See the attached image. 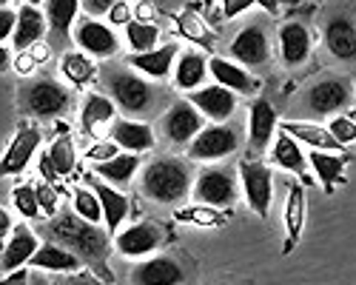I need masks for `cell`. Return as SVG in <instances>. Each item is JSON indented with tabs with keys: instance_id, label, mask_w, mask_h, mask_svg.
Returning <instances> with one entry per match:
<instances>
[{
	"instance_id": "cell-1",
	"label": "cell",
	"mask_w": 356,
	"mask_h": 285,
	"mask_svg": "<svg viewBox=\"0 0 356 285\" xmlns=\"http://www.w3.org/2000/svg\"><path fill=\"white\" fill-rule=\"evenodd\" d=\"M43 234L46 240L63 245L74 256H80L83 266H88V271H95L103 282H114V274L106 266L111 240H108V231H103L100 225L77 217L74 211H66V214H54L43 225Z\"/></svg>"
},
{
	"instance_id": "cell-2",
	"label": "cell",
	"mask_w": 356,
	"mask_h": 285,
	"mask_svg": "<svg viewBox=\"0 0 356 285\" xmlns=\"http://www.w3.org/2000/svg\"><path fill=\"white\" fill-rule=\"evenodd\" d=\"M191 186H194L191 165L188 160H180V157H154L143 168V177H140L143 197L160 206H177L180 200L191 194Z\"/></svg>"
},
{
	"instance_id": "cell-3",
	"label": "cell",
	"mask_w": 356,
	"mask_h": 285,
	"mask_svg": "<svg viewBox=\"0 0 356 285\" xmlns=\"http://www.w3.org/2000/svg\"><path fill=\"white\" fill-rule=\"evenodd\" d=\"M20 108H23V114L38 117V120L63 117V114L72 108V92L63 83H57L51 77H38V80L23 86Z\"/></svg>"
},
{
	"instance_id": "cell-4",
	"label": "cell",
	"mask_w": 356,
	"mask_h": 285,
	"mask_svg": "<svg viewBox=\"0 0 356 285\" xmlns=\"http://www.w3.org/2000/svg\"><path fill=\"white\" fill-rule=\"evenodd\" d=\"M106 86L111 92V103L117 108H123L126 114H145L148 108L154 106V89L145 77L126 72V69H117L106 77Z\"/></svg>"
},
{
	"instance_id": "cell-5",
	"label": "cell",
	"mask_w": 356,
	"mask_h": 285,
	"mask_svg": "<svg viewBox=\"0 0 356 285\" xmlns=\"http://www.w3.org/2000/svg\"><path fill=\"white\" fill-rule=\"evenodd\" d=\"M353 100L350 83L345 77H322L308 86V92L302 95V106L314 117H334L342 108H348Z\"/></svg>"
},
{
	"instance_id": "cell-6",
	"label": "cell",
	"mask_w": 356,
	"mask_h": 285,
	"mask_svg": "<svg viewBox=\"0 0 356 285\" xmlns=\"http://www.w3.org/2000/svg\"><path fill=\"white\" fill-rule=\"evenodd\" d=\"M186 149H188V160H197V163L225 160L240 149V134L228 123H211V126H202V131Z\"/></svg>"
},
{
	"instance_id": "cell-7",
	"label": "cell",
	"mask_w": 356,
	"mask_h": 285,
	"mask_svg": "<svg viewBox=\"0 0 356 285\" xmlns=\"http://www.w3.org/2000/svg\"><path fill=\"white\" fill-rule=\"evenodd\" d=\"M240 188L245 194V203L257 217H268L274 203V174L262 160H243L240 163Z\"/></svg>"
},
{
	"instance_id": "cell-8",
	"label": "cell",
	"mask_w": 356,
	"mask_h": 285,
	"mask_svg": "<svg viewBox=\"0 0 356 285\" xmlns=\"http://www.w3.org/2000/svg\"><path fill=\"white\" fill-rule=\"evenodd\" d=\"M191 194L197 203L214 206V209H228V206H234L236 194H240V186H236L234 171H228V168H202L191 186Z\"/></svg>"
},
{
	"instance_id": "cell-9",
	"label": "cell",
	"mask_w": 356,
	"mask_h": 285,
	"mask_svg": "<svg viewBox=\"0 0 356 285\" xmlns=\"http://www.w3.org/2000/svg\"><path fill=\"white\" fill-rule=\"evenodd\" d=\"M228 54L234 57V63H240L245 69H259L271 60V40H268V32L259 26V23H251V26H243L240 32L234 35V40L228 43Z\"/></svg>"
},
{
	"instance_id": "cell-10",
	"label": "cell",
	"mask_w": 356,
	"mask_h": 285,
	"mask_svg": "<svg viewBox=\"0 0 356 285\" xmlns=\"http://www.w3.org/2000/svg\"><path fill=\"white\" fill-rule=\"evenodd\" d=\"M205 120L202 114L197 111V106L191 100H180L174 103L160 120V131L168 142H174V146H188V142L202 131Z\"/></svg>"
},
{
	"instance_id": "cell-11",
	"label": "cell",
	"mask_w": 356,
	"mask_h": 285,
	"mask_svg": "<svg viewBox=\"0 0 356 285\" xmlns=\"http://www.w3.org/2000/svg\"><path fill=\"white\" fill-rule=\"evenodd\" d=\"M72 40L77 43L80 51H88V57H111L120 51V38L114 35V28L88 15L74 23Z\"/></svg>"
},
{
	"instance_id": "cell-12",
	"label": "cell",
	"mask_w": 356,
	"mask_h": 285,
	"mask_svg": "<svg viewBox=\"0 0 356 285\" xmlns=\"http://www.w3.org/2000/svg\"><path fill=\"white\" fill-rule=\"evenodd\" d=\"M165 243V228L160 222H152V220H143V222H134L123 231L114 234V248L117 254L123 256H145V254H154L160 245Z\"/></svg>"
},
{
	"instance_id": "cell-13",
	"label": "cell",
	"mask_w": 356,
	"mask_h": 285,
	"mask_svg": "<svg viewBox=\"0 0 356 285\" xmlns=\"http://www.w3.org/2000/svg\"><path fill=\"white\" fill-rule=\"evenodd\" d=\"M325 46L339 63H356V20L350 12H337L325 23Z\"/></svg>"
},
{
	"instance_id": "cell-14",
	"label": "cell",
	"mask_w": 356,
	"mask_h": 285,
	"mask_svg": "<svg viewBox=\"0 0 356 285\" xmlns=\"http://www.w3.org/2000/svg\"><path fill=\"white\" fill-rule=\"evenodd\" d=\"M186 279V268L171 254L148 256L131 268V285H180Z\"/></svg>"
},
{
	"instance_id": "cell-15",
	"label": "cell",
	"mask_w": 356,
	"mask_h": 285,
	"mask_svg": "<svg viewBox=\"0 0 356 285\" xmlns=\"http://www.w3.org/2000/svg\"><path fill=\"white\" fill-rule=\"evenodd\" d=\"M38 146H40V129L38 126H20L9 142L6 154L0 157V177H15L20 171H26V165L38 154Z\"/></svg>"
},
{
	"instance_id": "cell-16",
	"label": "cell",
	"mask_w": 356,
	"mask_h": 285,
	"mask_svg": "<svg viewBox=\"0 0 356 285\" xmlns=\"http://www.w3.org/2000/svg\"><path fill=\"white\" fill-rule=\"evenodd\" d=\"M277 126H280V117H277V108L257 97L248 108V149L251 154H262L268 149V142L277 137Z\"/></svg>"
},
{
	"instance_id": "cell-17",
	"label": "cell",
	"mask_w": 356,
	"mask_h": 285,
	"mask_svg": "<svg viewBox=\"0 0 356 285\" xmlns=\"http://www.w3.org/2000/svg\"><path fill=\"white\" fill-rule=\"evenodd\" d=\"M188 100L197 106V111L202 114V117H211V120H220V123H225L236 111V95L231 89H225V86H220V83L202 86V89L191 92Z\"/></svg>"
},
{
	"instance_id": "cell-18",
	"label": "cell",
	"mask_w": 356,
	"mask_h": 285,
	"mask_svg": "<svg viewBox=\"0 0 356 285\" xmlns=\"http://www.w3.org/2000/svg\"><path fill=\"white\" fill-rule=\"evenodd\" d=\"M88 186H92V191H95V194H97V200H100L106 231H108V234H117V231L123 228V222H126L129 211H131L129 197H126L123 191L111 188V186H108V183H103V180H95V177L88 180Z\"/></svg>"
},
{
	"instance_id": "cell-19",
	"label": "cell",
	"mask_w": 356,
	"mask_h": 285,
	"mask_svg": "<svg viewBox=\"0 0 356 285\" xmlns=\"http://www.w3.org/2000/svg\"><path fill=\"white\" fill-rule=\"evenodd\" d=\"M209 77H214V83L225 86L234 95H254L259 89V80L254 74H248L245 66L231 63L225 57H209Z\"/></svg>"
},
{
	"instance_id": "cell-20",
	"label": "cell",
	"mask_w": 356,
	"mask_h": 285,
	"mask_svg": "<svg viewBox=\"0 0 356 285\" xmlns=\"http://www.w3.org/2000/svg\"><path fill=\"white\" fill-rule=\"evenodd\" d=\"M40 248L38 234L32 231L29 225H15L12 228V237L6 240V251H3V260H0V271L12 274L23 266H29V260L35 256V251Z\"/></svg>"
},
{
	"instance_id": "cell-21",
	"label": "cell",
	"mask_w": 356,
	"mask_h": 285,
	"mask_svg": "<svg viewBox=\"0 0 356 285\" xmlns=\"http://www.w3.org/2000/svg\"><path fill=\"white\" fill-rule=\"evenodd\" d=\"M114 111H117V106L111 103V97L92 92L86 97L83 111H80L83 131L92 134L95 140H106V134L111 131V123H114Z\"/></svg>"
},
{
	"instance_id": "cell-22",
	"label": "cell",
	"mask_w": 356,
	"mask_h": 285,
	"mask_svg": "<svg viewBox=\"0 0 356 285\" xmlns=\"http://www.w3.org/2000/svg\"><path fill=\"white\" fill-rule=\"evenodd\" d=\"M311 32L302 23H285L280 28V54H282V63L288 69H300L308 63L311 57Z\"/></svg>"
},
{
	"instance_id": "cell-23",
	"label": "cell",
	"mask_w": 356,
	"mask_h": 285,
	"mask_svg": "<svg viewBox=\"0 0 356 285\" xmlns=\"http://www.w3.org/2000/svg\"><path fill=\"white\" fill-rule=\"evenodd\" d=\"M80 9V0H46V26L51 35V46H66L72 40V26Z\"/></svg>"
},
{
	"instance_id": "cell-24",
	"label": "cell",
	"mask_w": 356,
	"mask_h": 285,
	"mask_svg": "<svg viewBox=\"0 0 356 285\" xmlns=\"http://www.w3.org/2000/svg\"><path fill=\"white\" fill-rule=\"evenodd\" d=\"M108 137L120 146V152H131V154H143L154 149V129L148 123H137V120H114Z\"/></svg>"
},
{
	"instance_id": "cell-25",
	"label": "cell",
	"mask_w": 356,
	"mask_h": 285,
	"mask_svg": "<svg viewBox=\"0 0 356 285\" xmlns=\"http://www.w3.org/2000/svg\"><path fill=\"white\" fill-rule=\"evenodd\" d=\"M177 51H180L177 43H165V46H157L152 51H137L129 57V66H134L137 72H143L152 80H165L177 63Z\"/></svg>"
},
{
	"instance_id": "cell-26",
	"label": "cell",
	"mask_w": 356,
	"mask_h": 285,
	"mask_svg": "<svg viewBox=\"0 0 356 285\" xmlns=\"http://www.w3.org/2000/svg\"><path fill=\"white\" fill-rule=\"evenodd\" d=\"M285 245L282 254H291L296 248L302 237V228H305V188L300 183H291L288 186V197H285Z\"/></svg>"
},
{
	"instance_id": "cell-27",
	"label": "cell",
	"mask_w": 356,
	"mask_h": 285,
	"mask_svg": "<svg viewBox=\"0 0 356 285\" xmlns=\"http://www.w3.org/2000/svg\"><path fill=\"white\" fill-rule=\"evenodd\" d=\"M280 131H285L288 137H293L296 142H305V146L316 149V152H337L342 154L345 146H339L337 137L325 129V126H316V123H296V120H285L280 123Z\"/></svg>"
},
{
	"instance_id": "cell-28",
	"label": "cell",
	"mask_w": 356,
	"mask_h": 285,
	"mask_svg": "<svg viewBox=\"0 0 356 285\" xmlns=\"http://www.w3.org/2000/svg\"><path fill=\"white\" fill-rule=\"evenodd\" d=\"M29 266L35 268H46V271H60V274H77L83 271V260L80 256H74L69 248L57 245V243H40V248L35 251V256L29 260Z\"/></svg>"
},
{
	"instance_id": "cell-29",
	"label": "cell",
	"mask_w": 356,
	"mask_h": 285,
	"mask_svg": "<svg viewBox=\"0 0 356 285\" xmlns=\"http://www.w3.org/2000/svg\"><path fill=\"white\" fill-rule=\"evenodd\" d=\"M46 32H49V26H46L43 12L38 6H20L17 26H15V35H12V46L17 51H26V49H32L35 43H40Z\"/></svg>"
},
{
	"instance_id": "cell-30",
	"label": "cell",
	"mask_w": 356,
	"mask_h": 285,
	"mask_svg": "<svg viewBox=\"0 0 356 285\" xmlns=\"http://www.w3.org/2000/svg\"><path fill=\"white\" fill-rule=\"evenodd\" d=\"M205 77H209V57L200 51H186L177 57L174 63V86L183 92H197L202 89Z\"/></svg>"
},
{
	"instance_id": "cell-31",
	"label": "cell",
	"mask_w": 356,
	"mask_h": 285,
	"mask_svg": "<svg viewBox=\"0 0 356 285\" xmlns=\"http://www.w3.org/2000/svg\"><path fill=\"white\" fill-rule=\"evenodd\" d=\"M140 154H131V152H120L117 157H111L108 163H97L95 165V174L108 183V186H129L134 180V174L140 171Z\"/></svg>"
},
{
	"instance_id": "cell-32",
	"label": "cell",
	"mask_w": 356,
	"mask_h": 285,
	"mask_svg": "<svg viewBox=\"0 0 356 285\" xmlns=\"http://www.w3.org/2000/svg\"><path fill=\"white\" fill-rule=\"evenodd\" d=\"M345 163H348V157H342V154H337V152H316V149H314V152L308 154V165L314 168V174L319 177L325 194H331L334 186L342 183V177H345Z\"/></svg>"
},
{
	"instance_id": "cell-33",
	"label": "cell",
	"mask_w": 356,
	"mask_h": 285,
	"mask_svg": "<svg viewBox=\"0 0 356 285\" xmlns=\"http://www.w3.org/2000/svg\"><path fill=\"white\" fill-rule=\"evenodd\" d=\"M271 160H274V165H280V168H285V171H293L296 177H305V171H308V157H305V152L300 149V142H296L293 137H288L285 131H280V134L274 137Z\"/></svg>"
},
{
	"instance_id": "cell-34",
	"label": "cell",
	"mask_w": 356,
	"mask_h": 285,
	"mask_svg": "<svg viewBox=\"0 0 356 285\" xmlns=\"http://www.w3.org/2000/svg\"><path fill=\"white\" fill-rule=\"evenodd\" d=\"M174 23H177V28H180V35L186 40H191L194 46H202V51H214V28L202 20L200 12L186 9V12H180L174 17Z\"/></svg>"
},
{
	"instance_id": "cell-35",
	"label": "cell",
	"mask_w": 356,
	"mask_h": 285,
	"mask_svg": "<svg viewBox=\"0 0 356 285\" xmlns=\"http://www.w3.org/2000/svg\"><path fill=\"white\" fill-rule=\"evenodd\" d=\"M60 72L66 74V80L72 86L83 89V86H88L97 77V63H95V57H88L86 51H66L60 57Z\"/></svg>"
},
{
	"instance_id": "cell-36",
	"label": "cell",
	"mask_w": 356,
	"mask_h": 285,
	"mask_svg": "<svg viewBox=\"0 0 356 285\" xmlns=\"http://www.w3.org/2000/svg\"><path fill=\"white\" fill-rule=\"evenodd\" d=\"M49 160H51V168L57 177H69L74 165H77V154H74V142H72V134L69 129L60 126V134L54 137L51 149H49Z\"/></svg>"
},
{
	"instance_id": "cell-37",
	"label": "cell",
	"mask_w": 356,
	"mask_h": 285,
	"mask_svg": "<svg viewBox=\"0 0 356 285\" xmlns=\"http://www.w3.org/2000/svg\"><path fill=\"white\" fill-rule=\"evenodd\" d=\"M177 222H188V225H202V228H217L225 222V214L214 206H205V203H197V206H186V209H177L174 211Z\"/></svg>"
},
{
	"instance_id": "cell-38",
	"label": "cell",
	"mask_w": 356,
	"mask_h": 285,
	"mask_svg": "<svg viewBox=\"0 0 356 285\" xmlns=\"http://www.w3.org/2000/svg\"><path fill=\"white\" fill-rule=\"evenodd\" d=\"M126 40L134 51H152L157 49V40H160V28L157 23H145V20H131L126 26Z\"/></svg>"
},
{
	"instance_id": "cell-39",
	"label": "cell",
	"mask_w": 356,
	"mask_h": 285,
	"mask_svg": "<svg viewBox=\"0 0 356 285\" xmlns=\"http://www.w3.org/2000/svg\"><path fill=\"white\" fill-rule=\"evenodd\" d=\"M74 214L100 225L103 222V209H100V200L92 188H74Z\"/></svg>"
},
{
	"instance_id": "cell-40",
	"label": "cell",
	"mask_w": 356,
	"mask_h": 285,
	"mask_svg": "<svg viewBox=\"0 0 356 285\" xmlns=\"http://www.w3.org/2000/svg\"><path fill=\"white\" fill-rule=\"evenodd\" d=\"M12 203H15V209H17L26 220H38V217L43 214V211H40V203H38V194H35V186H29V183L12 188Z\"/></svg>"
},
{
	"instance_id": "cell-41",
	"label": "cell",
	"mask_w": 356,
	"mask_h": 285,
	"mask_svg": "<svg viewBox=\"0 0 356 285\" xmlns=\"http://www.w3.org/2000/svg\"><path fill=\"white\" fill-rule=\"evenodd\" d=\"M328 131L337 137L339 146H348V142H356V120L345 117V114H334L331 123H328Z\"/></svg>"
},
{
	"instance_id": "cell-42",
	"label": "cell",
	"mask_w": 356,
	"mask_h": 285,
	"mask_svg": "<svg viewBox=\"0 0 356 285\" xmlns=\"http://www.w3.org/2000/svg\"><path fill=\"white\" fill-rule=\"evenodd\" d=\"M117 154H120V146H117L111 137H106V140H95V146H88V149H86V157L92 160L95 165H97V163H108V160L117 157Z\"/></svg>"
},
{
	"instance_id": "cell-43",
	"label": "cell",
	"mask_w": 356,
	"mask_h": 285,
	"mask_svg": "<svg viewBox=\"0 0 356 285\" xmlns=\"http://www.w3.org/2000/svg\"><path fill=\"white\" fill-rule=\"evenodd\" d=\"M35 194H38V203H40V211H43V217H54V211H57V188L51 186V183H38L35 186Z\"/></svg>"
},
{
	"instance_id": "cell-44",
	"label": "cell",
	"mask_w": 356,
	"mask_h": 285,
	"mask_svg": "<svg viewBox=\"0 0 356 285\" xmlns=\"http://www.w3.org/2000/svg\"><path fill=\"white\" fill-rule=\"evenodd\" d=\"M106 20L108 26H129L134 20V6H131V0H120V3H114L108 12H106Z\"/></svg>"
},
{
	"instance_id": "cell-45",
	"label": "cell",
	"mask_w": 356,
	"mask_h": 285,
	"mask_svg": "<svg viewBox=\"0 0 356 285\" xmlns=\"http://www.w3.org/2000/svg\"><path fill=\"white\" fill-rule=\"evenodd\" d=\"M15 26H17V12L15 9H0V43L12 40Z\"/></svg>"
},
{
	"instance_id": "cell-46",
	"label": "cell",
	"mask_w": 356,
	"mask_h": 285,
	"mask_svg": "<svg viewBox=\"0 0 356 285\" xmlns=\"http://www.w3.org/2000/svg\"><path fill=\"white\" fill-rule=\"evenodd\" d=\"M83 9L88 17H106V12L114 6V3H120V0H80Z\"/></svg>"
},
{
	"instance_id": "cell-47",
	"label": "cell",
	"mask_w": 356,
	"mask_h": 285,
	"mask_svg": "<svg viewBox=\"0 0 356 285\" xmlns=\"http://www.w3.org/2000/svg\"><path fill=\"white\" fill-rule=\"evenodd\" d=\"M60 285H111V282H103L95 271H77V274H69Z\"/></svg>"
},
{
	"instance_id": "cell-48",
	"label": "cell",
	"mask_w": 356,
	"mask_h": 285,
	"mask_svg": "<svg viewBox=\"0 0 356 285\" xmlns=\"http://www.w3.org/2000/svg\"><path fill=\"white\" fill-rule=\"evenodd\" d=\"M15 72L17 74H23V77H29V74H35V69H38V60L29 51H17V57H15Z\"/></svg>"
},
{
	"instance_id": "cell-49",
	"label": "cell",
	"mask_w": 356,
	"mask_h": 285,
	"mask_svg": "<svg viewBox=\"0 0 356 285\" xmlns=\"http://www.w3.org/2000/svg\"><path fill=\"white\" fill-rule=\"evenodd\" d=\"M251 6H254L251 0H222V17H225V20H234L236 15L248 12Z\"/></svg>"
},
{
	"instance_id": "cell-50",
	"label": "cell",
	"mask_w": 356,
	"mask_h": 285,
	"mask_svg": "<svg viewBox=\"0 0 356 285\" xmlns=\"http://www.w3.org/2000/svg\"><path fill=\"white\" fill-rule=\"evenodd\" d=\"M26 51L35 57V60H38V66H40V63H46L49 57H51V46H49V43H43V40H40V43H35L32 49H26Z\"/></svg>"
},
{
	"instance_id": "cell-51",
	"label": "cell",
	"mask_w": 356,
	"mask_h": 285,
	"mask_svg": "<svg viewBox=\"0 0 356 285\" xmlns=\"http://www.w3.org/2000/svg\"><path fill=\"white\" fill-rule=\"evenodd\" d=\"M0 285H29V274H26V268H17V271L6 274L3 279H0Z\"/></svg>"
},
{
	"instance_id": "cell-52",
	"label": "cell",
	"mask_w": 356,
	"mask_h": 285,
	"mask_svg": "<svg viewBox=\"0 0 356 285\" xmlns=\"http://www.w3.org/2000/svg\"><path fill=\"white\" fill-rule=\"evenodd\" d=\"M12 228H15V222H12L9 211H6V209H0V237H3V234H12Z\"/></svg>"
},
{
	"instance_id": "cell-53",
	"label": "cell",
	"mask_w": 356,
	"mask_h": 285,
	"mask_svg": "<svg viewBox=\"0 0 356 285\" xmlns=\"http://www.w3.org/2000/svg\"><path fill=\"white\" fill-rule=\"evenodd\" d=\"M251 3L262 6V9L268 12V15H277V12H280V3H277V0H251Z\"/></svg>"
},
{
	"instance_id": "cell-54",
	"label": "cell",
	"mask_w": 356,
	"mask_h": 285,
	"mask_svg": "<svg viewBox=\"0 0 356 285\" xmlns=\"http://www.w3.org/2000/svg\"><path fill=\"white\" fill-rule=\"evenodd\" d=\"M6 63H9V51H6L3 46H0V69H3Z\"/></svg>"
},
{
	"instance_id": "cell-55",
	"label": "cell",
	"mask_w": 356,
	"mask_h": 285,
	"mask_svg": "<svg viewBox=\"0 0 356 285\" xmlns=\"http://www.w3.org/2000/svg\"><path fill=\"white\" fill-rule=\"evenodd\" d=\"M202 9L205 12H214V0H202Z\"/></svg>"
},
{
	"instance_id": "cell-56",
	"label": "cell",
	"mask_w": 356,
	"mask_h": 285,
	"mask_svg": "<svg viewBox=\"0 0 356 285\" xmlns=\"http://www.w3.org/2000/svg\"><path fill=\"white\" fill-rule=\"evenodd\" d=\"M3 251H6V243H3V237H0V260H3Z\"/></svg>"
},
{
	"instance_id": "cell-57",
	"label": "cell",
	"mask_w": 356,
	"mask_h": 285,
	"mask_svg": "<svg viewBox=\"0 0 356 285\" xmlns=\"http://www.w3.org/2000/svg\"><path fill=\"white\" fill-rule=\"evenodd\" d=\"M23 3H29V6H40L43 0H23Z\"/></svg>"
},
{
	"instance_id": "cell-58",
	"label": "cell",
	"mask_w": 356,
	"mask_h": 285,
	"mask_svg": "<svg viewBox=\"0 0 356 285\" xmlns=\"http://www.w3.org/2000/svg\"><path fill=\"white\" fill-rule=\"evenodd\" d=\"M6 3H9V0H0V9H6Z\"/></svg>"
}]
</instances>
